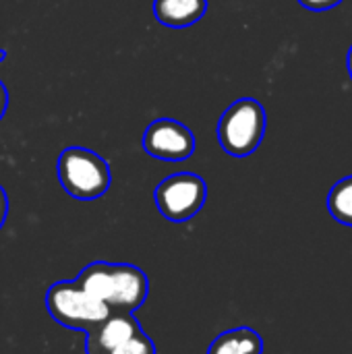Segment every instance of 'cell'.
Returning a JSON list of instances; mask_svg holds the SVG:
<instances>
[{"mask_svg": "<svg viewBox=\"0 0 352 354\" xmlns=\"http://www.w3.org/2000/svg\"><path fill=\"white\" fill-rule=\"evenodd\" d=\"M108 354H156V344L141 330V332H137L135 336H131L127 342H122L120 346H116L112 353Z\"/></svg>", "mask_w": 352, "mask_h": 354, "instance_id": "cell-11", "label": "cell"}, {"mask_svg": "<svg viewBox=\"0 0 352 354\" xmlns=\"http://www.w3.org/2000/svg\"><path fill=\"white\" fill-rule=\"evenodd\" d=\"M207 10V0H154V15L156 19L174 29L191 27Z\"/></svg>", "mask_w": 352, "mask_h": 354, "instance_id": "cell-8", "label": "cell"}, {"mask_svg": "<svg viewBox=\"0 0 352 354\" xmlns=\"http://www.w3.org/2000/svg\"><path fill=\"white\" fill-rule=\"evenodd\" d=\"M4 58H6V52H4V50H0V62H2Z\"/></svg>", "mask_w": 352, "mask_h": 354, "instance_id": "cell-16", "label": "cell"}, {"mask_svg": "<svg viewBox=\"0 0 352 354\" xmlns=\"http://www.w3.org/2000/svg\"><path fill=\"white\" fill-rule=\"evenodd\" d=\"M349 73H351V79H352V46H351V50H349Z\"/></svg>", "mask_w": 352, "mask_h": 354, "instance_id": "cell-15", "label": "cell"}, {"mask_svg": "<svg viewBox=\"0 0 352 354\" xmlns=\"http://www.w3.org/2000/svg\"><path fill=\"white\" fill-rule=\"evenodd\" d=\"M207 354H263V338L251 328H232L214 338Z\"/></svg>", "mask_w": 352, "mask_h": 354, "instance_id": "cell-9", "label": "cell"}, {"mask_svg": "<svg viewBox=\"0 0 352 354\" xmlns=\"http://www.w3.org/2000/svg\"><path fill=\"white\" fill-rule=\"evenodd\" d=\"M266 110L253 97H241L230 104L218 122V141L228 156L247 158L263 141Z\"/></svg>", "mask_w": 352, "mask_h": 354, "instance_id": "cell-2", "label": "cell"}, {"mask_svg": "<svg viewBox=\"0 0 352 354\" xmlns=\"http://www.w3.org/2000/svg\"><path fill=\"white\" fill-rule=\"evenodd\" d=\"M56 170L64 193L79 201L100 199L112 183L108 162L87 147H66L58 158Z\"/></svg>", "mask_w": 352, "mask_h": 354, "instance_id": "cell-1", "label": "cell"}, {"mask_svg": "<svg viewBox=\"0 0 352 354\" xmlns=\"http://www.w3.org/2000/svg\"><path fill=\"white\" fill-rule=\"evenodd\" d=\"M156 205L170 222H187L195 218L207 199V185L199 174L176 172L156 187Z\"/></svg>", "mask_w": 352, "mask_h": 354, "instance_id": "cell-4", "label": "cell"}, {"mask_svg": "<svg viewBox=\"0 0 352 354\" xmlns=\"http://www.w3.org/2000/svg\"><path fill=\"white\" fill-rule=\"evenodd\" d=\"M6 108H8V91H6V87L0 83V120H2V116H4V112H6Z\"/></svg>", "mask_w": 352, "mask_h": 354, "instance_id": "cell-14", "label": "cell"}, {"mask_svg": "<svg viewBox=\"0 0 352 354\" xmlns=\"http://www.w3.org/2000/svg\"><path fill=\"white\" fill-rule=\"evenodd\" d=\"M46 309L50 317L62 328L89 332L102 324L112 311L106 303L87 295L77 282H54L46 292Z\"/></svg>", "mask_w": 352, "mask_h": 354, "instance_id": "cell-3", "label": "cell"}, {"mask_svg": "<svg viewBox=\"0 0 352 354\" xmlns=\"http://www.w3.org/2000/svg\"><path fill=\"white\" fill-rule=\"evenodd\" d=\"M141 324L133 313L112 311L102 324L87 332L85 354H108L127 342L131 336L141 332Z\"/></svg>", "mask_w": 352, "mask_h": 354, "instance_id": "cell-7", "label": "cell"}, {"mask_svg": "<svg viewBox=\"0 0 352 354\" xmlns=\"http://www.w3.org/2000/svg\"><path fill=\"white\" fill-rule=\"evenodd\" d=\"M328 212L336 222L352 228V176L338 180L332 187L328 195Z\"/></svg>", "mask_w": 352, "mask_h": 354, "instance_id": "cell-10", "label": "cell"}, {"mask_svg": "<svg viewBox=\"0 0 352 354\" xmlns=\"http://www.w3.org/2000/svg\"><path fill=\"white\" fill-rule=\"evenodd\" d=\"M340 2L342 0H299V4L309 10H330V8L338 6Z\"/></svg>", "mask_w": 352, "mask_h": 354, "instance_id": "cell-12", "label": "cell"}, {"mask_svg": "<svg viewBox=\"0 0 352 354\" xmlns=\"http://www.w3.org/2000/svg\"><path fill=\"white\" fill-rule=\"evenodd\" d=\"M6 214H8V197H6V191L0 187V228L6 220Z\"/></svg>", "mask_w": 352, "mask_h": 354, "instance_id": "cell-13", "label": "cell"}, {"mask_svg": "<svg viewBox=\"0 0 352 354\" xmlns=\"http://www.w3.org/2000/svg\"><path fill=\"white\" fill-rule=\"evenodd\" d=\"M143 149L164 162H183L195 151V135L187 124L174 118H158L149 122L143 133Z\"/></svg>", "mask_w": 352, "mask_h": 354, "instance_id": "cell-5", "label": "cell"}, {"mask_svg": "<svg viewBox=\"0 0 352 354\" xmlns=\"http://www.w3.org/2000/svg\"><path fill=\"white\" fill-rule=\"evenodd\" d=\"M149 295V280L145 272L131 263H110V311L135 313L143 307Z\"/></svg>", "mask_w": 352, "mask_h": 354, "instance_id": "cell-6", "label": "cell"}]
</instances>
